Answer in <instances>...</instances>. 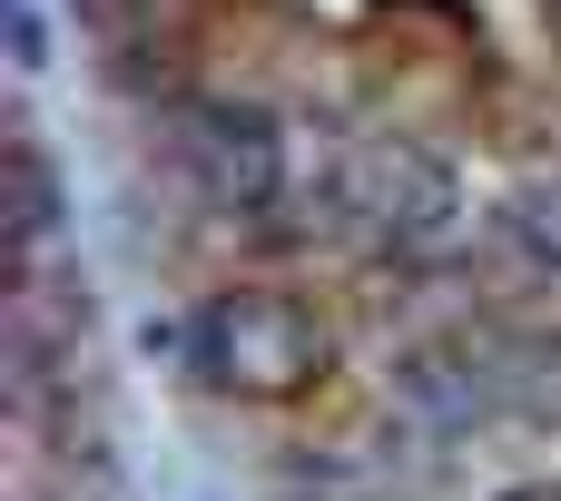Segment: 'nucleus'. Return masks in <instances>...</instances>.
Returning <instances> with one entry per match:
<instances>
[{"label":"nucleus","mask_w":561,"mask_h":501,"mask_svg":"<svg viewBox=\"0 0 561 501\" xmlns=\"http://www.w3.org/2000/svg\"><path fill=\"white\" fill-rule=\"evenodd\" d=\"M325 364H335L325 315L276 286H227L187 315V374L227 404H296Z\"/></svg>","instance_id":"1"},{"label":"nucleus","mask_w":561,"mask_h":501,"mask_svg":"<svg viewBox=\"0 0 561 501\" xmlns=\"http://www.w3.org/2000/svg\"><path fill=\"white\" fill-rule=\"evenodd\" d=\"M335 217L375 246V256H414L444 246L463 217V177L424 148V138H355L335 167Z\"/></svg>","instance_id":"2"},{"label":"nucleus","mask_w":561,"mask_h":501,"mask_svg":"<svg viewBox=\"0 0 561 501\" xmlns=\"http://www.w3.org/2000/svg\"><path fill=\"white\" fill-rule=\"evenodd\" d=\"M168 148L187 167V187L217 207V217H256L286 197V128L256 108V98H187L168 118Z\"/></svg>","instance_id":"3"},{"label":"nucleus","mask_w":561,"mask_h":501,"mask_svg":"<svg viewBox=\"0 0 561 501\" xmlns=\"http://www.w3.org/2000/svg\"><path fill=\"white\" fill-rule=\"evenodd\" d=\"M385 404H394L404 433L463 443L503 413V364H493V345H404L385 364Z\"/></svg>","instance_id":"4"},{"label":"nucleus","mask_w":561,"mask_h":501,"mask_svg":"<svg viewBox=\"0 0 561 501\" xmlns=\"http://www.w3.org/2000/svg\"><path fill=\"white\" fill-rule=\"evenodd\" d=\"M0 177H10V276H39V256H49V236H59V167L39 158L30 118H10Z\"/></svg>","instance_id":"5"},{"label":"nucleus","mask_w":561,"mask_h":501,"mask_svg":"<svg viewBox=\"0 0 561 501\" xmlns=\"http://www.w3.org/2000/svg\"><path fill=\"white\" fill-rule=\"evenodd\" d=\"M493 226H503L513 256H533L542 276H561V158H552V167H523V177L503 187Z\"/></svg>","instance_id":"6"},{"label":"nucleus","mask_w":561,"mask_h":501,"mask_svg":"<svg viewBox=\"0 0 561 501\" xmlns=\"http://www.w3.org/2000/svg\"><path fill=\"white\" fill-rule=\"evenodd\" d=\"M503 364V404H523V413H561V345H503L493 354Z\"/></svg>","instance_id":"7"},{"label":"nucleus","mask_w":561,"mask_h":501,"mask_svg":"<svg viewBox=\"0 0 561 501\" xmlns=\"http://www.w3.org/2000/svg\"><path fill=\"white\" fill-rule=\"evenodd\" d=\"M0 49H10L20 79L49 69V20H39V0H0Z\"/></svg>","instance_id":"8"},{"label":"nucleus","mask_w":561,"mask_h":501,"mask_svg":"<svg viewBox=\"0 0 561 501\" xmlns=\"http://www.w3.org/2000/svg\"><path fill=\"white\" fill-rule=\"evenodd\" d=\"M493 501H561V482H513V492H493Z\"/></svg>","instance_id":"9"}]
</instances>
